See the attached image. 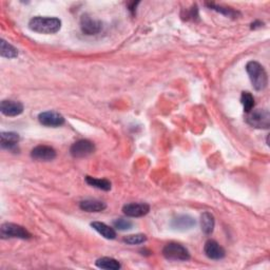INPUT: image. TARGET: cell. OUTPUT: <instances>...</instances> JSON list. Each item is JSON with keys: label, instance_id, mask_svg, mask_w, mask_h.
Wrapping results in <instances>:
<instances>
[{"label": "cell", "instance_id": "1", "mask_svg": "<svg viewBox=\"0 0 270 270\" xmlns=\"http://www.w3.org/2000/svg\"><path fill=\"white\" fill-rule=\"evenodd\" d=\"M29 28L40 34H55L61 28V21L56 17L36 16L30 20Z\"/></svg>", "mask_w": 270, "mask_h": 270}, {"label": "cell", "instance_id": "2", "mask_svg": "<svg viewBox=\"0 0 270 270\" xmlns=\"http://www.w3.org/2000/svg\"><path fill=\"white\" fill-rule=\"evenodd\" d=\"M246 71L256 91H263L268 84L267 72L260 62L249 61L246 64Z\"/></svg>", "mask_w": 270, "mask_h": 270}, {"label": "cell", "instance_id": "3", "mask_svg": "<svg viewBox=\"0 0 270 270\" xmlns=\"http://www.w3.org/2000/svg\"><path fill=\"white\" fill-rule=\"evenodd\" d=\"M0 236L2 239H21L28 240L31 239L32 234L25 228V227L13 224V223H5L0 228Z\"/></svg>", "mask_w": 270, "mask_h": 270}, {"label": "cell", "instance_id": "4", "mask_svg": "<svg viewBox=\"0 0 270 270\" xmlns=\"http://www.w3.org/2000/svg\"><path fill=\"white\" fill-rule=\"evenodd\" d=\"M246 123L255 129H269L270 113L266 109H255L247 113Z\"/></svg>", "mask_w": 270, "mask_h": 270}, {"label": "cell", "instance_id": "5", "mask_svg": "<svg viewBox=\"0 0 270 270\" xmlns=\"http://www.w3.org/2000/svg\"><path fill=\"white\" fill-rule=\"evenodd\" d=\"M163 255L169 261H188L190 253L185 246L178 243H169L163 249Z\"/></svg>", "mask_w": 270, "mask_h": 270}, {"label": "cell", "instance_id": "6", "mask_svg": "<svg viewBox=\"0 0 270 270\" xmlns=\"http://www.w3.org/2000/svg\"><path fill=\"white\" fill-rule=\"evenodd\" d=\"M95 152V145L89 139H79L75 142L71 148L70 153L75 158L87 157Z\"/></svg>", "mask_w": 270, "mask_h": 270}, {"label": "cell", "instance_id": "7", "mask_svg": "<svg viewBox=\"0 0 270 270\" xmlns=\"http://www.w3.org/2000/svg\"><path fill=\"white\" fill-rule=\"evenodd\" d=\"M80 29L85 35H96L102 31L103 25L100 20L89 15H83L80 19Z\"/></svg>", "mask_w": 270, "mask_h": 270}, {"label": "cell", "instance_id": "8", "mask_svg": "<svg viewBox=\"0 0 270 270\" xmlns=\"http://www.w3.org/2000/svg\"><path fill=\"white\" fill-rule=\"evenodd\" d=\"M38 121L41 125L46 127L56 128L64 124V117L55 111H46L38 115Z\"/></svg>", "mask_w": 270, "mask_h": 270}, {"label": "cell", "instance_id": "9", "mask_svg": "<svg viewBox=\"0 0 270 270\" xmlns=\"http://www.w3.org/2000/svg\"><path fill=\"white\" fill-rule=\"evenodd\" d=\"M149 211L150 206L146 203H130L123 207V212L129 218H142Z\"/></svg>", "mask_w": 270, "mask_h": 270}, {"label": "cell", "instance_id": "10", "mask_svg": "<svg viewBox=\"0 0 270 270\" xmlns=\"http://www.w3.org/2000/svg\"><path fill=\"white\" fill-rule=\"evenodd\" d=\"M31 157L39 161H51L55 159L56 151L50 146L40 145L31 151Z\"/></svg>", "mask_w": 270, "mask_h": 270}, {"label": "cell", "instance_id": "11", "mask_svg": "<svg viewBox=\"0 0 270 270\" xmlns=\"http://www.w3.org/2000/svg\"><path fill=\"white\" fill-rule=\"evenodd\" d=\"M204 252L211 260H222L226 255L224 248L214 240H208L205 243Z\"/></svg>", "mask_w": 270, "mask_h": 270}, {"label": "cell", "instance_id": "12", "mask_svg": "<svg viewBox=\"0 0 270 270\" xmlns=\"http://www.w3.org/2000/svg\"><path fill=\"white\" fill-rule=\"evenodd\" d=\"M197 222L190 215H177L176 218H174L173 220L171 221V227L174 230H178V231H186L189 230L191 228H193L194 226H196Z\"/></svg>", "mask_w": 270, "mask_h": 270}, {"label": "cell", "instance_id": "13", "mask_svg": "<svg viewBox=\"0 0 270 270\" xmlns=\"http://www.w3.org/2000/svg\"><path fill=\"white\" fill-rule=\"evenodd\" d=\"M0 110L6 116H18L24 112V105L15 101H3L0 105Z\"/></svg>", "mask_w": 270, "mask_h": 270}, {"label": "cell", "instance_id": "14", "mask_svg": "<svg viewBox=\"0 0 270 270\" xmlns=\"http://www.w3.org/2000/svg\"><path fill=\"white\" fill-rule=\"evenodd\" d=\"M2 147L9 151H13L15 152L18 150V143H19V135L15 132H2Z\"/></svg>", "mask_w": 270, "mask_h": 270}, {"label": "cell", "instance_id": "15", "mask_svg": "<svg viewBox=\"0 0 270 270\" xmlns=\"http://www.w3.org/2000/svg\"><path fill=\"white\" fill-rule=\"evenodd\" d=\"M79 208L85 212H102L107 208V205L99 200H84L79 203Z\"/></svg>", "mask_w": 270, "mask_h": 270}, {"label": "cell", "instance_id": "16", "mask_svg": "<svg viewBox=\"0 0 270 270\" xmlns=\"http://www.w3.org/2000/svg\"><path fill=\"white\" fill-rule=\"evenodd\" d=\"M91 227L99 232L101 235H103L107 240H114L116 237V232L110 226L106 225L102 222H93L91 223Z\"/></svg>", "mask_w": 270, "mask_h": 270}, {"label": "cell", "instance_id": "17", "mask_svg": "<svg viewBox=\"0 0 270 270\" xmlns=\"http://www.w3.org/2000/svg\"><path fill=\"white\" fill-rule=\"evenodd\" d=\"M215 220L210 212H204L201 215V227L205 234H211L214 230Z\"/></svg>", "mask_w": 270, "mask_h": 270}, {"label": "cell", "instance_id": "18", "mask_svg": "<svg viewBox=\"0 0 270 270\" xmlns=\"http://www.w3.org/2000/svg\"><path fill=\"white\" fill-rule=\"evenodd\" d=\"M95 265L101 269H107V270H118L122 268L121 263L113 257H101L95 262Z\"/></svg>", "mask_w": 270, "mask_h": 270}, {"label": "cell", "instance_id": "19", "mask_svg": "<svg viewBox=\"0 0 270 270\" xmlns=\"http://www.w3.org/2000/svg\"><path fill=\"white\" fill-rule=\"evenodd\" d=\"M85 182H87L88 185L97 189L104 190V191H109L111 189V183L106 178H96L92 176H85Z\"/></svg>", "mask_w": 270, "mask_h": 270}, {"label": "cell", "instance_id": "20", "mask_svg": "<svg viewBox=\"0 0 270 270\" xmlns=\"http://www.w3.org/2000/svg\"><path fill=\"white\" fill-rule=\"evenodd\" d=\"M0 55H2V57L12 59L18 56V51L15 47L10 45L5 39H2V44H0Z\"/></svg>", "mask_w": 270, "mask_h": 270}, {"label": "cell", "instance_id": "21", "mask_svg": "<svg viewBox=\"0 0 270 270\" xmlns=\"http://www.w3.org/2000/svg\"><path fill=\"white\" fill-rule=\"evenodd\" d=\"M207 6L214 10L217 11V12L227 16V17H231V18H237V16H240V12H237V11L231 9V8H226V7H222V6H218V5H214V4H207Z\"/></svg>", "mask_w": 270, "mask_h": 270}, {"label": "cell", "instance_id": "22", "mask_svg": "<svg viewBox=\"0 0 270 270\" xmlns=\"http://www.w3.org/2000/svg\"><path fill=\"white\" fill-rule=\"evenodd\" d=\"M241 103L244 107L245 113H249L254 108V97L249 92H243L241 95Z\"/></svg>", "mask_w": 270, "mask_h": 270}, {"label": "cell", "instance_id": "23", "mask_svg": "<svg viewBox=\"0 0 270 270\" xmlns=\"http://www.w3.org/2000/svg\"><path fill=\"white\" fill-rule=\"evenodd\" d=\"M147 241V236L145 234H130L127 235L123 239V242L128 244V245H138V244H143Z\"/></svg>", "mask_w": 270, "mask_h": 270}, {"label": "cell", "instance_id": "24", "mask_svg": "<svg viewBox=\"0 0 270 270\" xmlns=\"http://www.w3.org/2000/svg\"><path fill=\"white\" fill-rule=\"evenodd\" d=\"M113 226L114 228L118 229V230H128V229H131L132 226H133V223L130 221V220H126V219H116L114 222H113Z\"/></svg>", "mask_w": 270, "mask_h": 270}, {"label": "cell", "instance_id": "25", "mask_svg": "<svg viewBox=\"0 0 270 270\" xmlns=\"http://www.w3.org/2000/svg\"><path fill=\"white\" fill-rule=\"evenodd\" d=\"M263 23H261V21H254V23H252L251 24V29H257V28H261V27H263Z\"/></svg>", "mask_w": 270, "mask_h": 270}]
</instances>
